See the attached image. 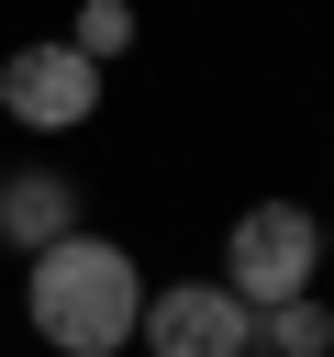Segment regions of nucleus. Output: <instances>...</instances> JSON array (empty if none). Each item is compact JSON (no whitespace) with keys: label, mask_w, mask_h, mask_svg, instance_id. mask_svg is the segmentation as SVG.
Masks as SVG:
<instances>
[{"label":"nucleus","mask_w":334,"mask_h":357,"mask_svg":"<svg viewBox=\"0 0 334 357\" xmlns=\"http://www.w3.org/2000/svg\"><path fill=\"white\" fill-rule=\"evenodd\" d=\"M22 312H33V335H45L56 357H122L134 324H145V268H134L111 234L78 223L67 245L22 257Z\"/></svg>","instance_id":"f257e3e1"},{"label":"nucleus","mask_w":334,"mask_h":357,"mask_svg":"<svg viewBox=\"0 0 334 357\" xmlns=\"http://www.w3.org/2000/svg\"><path fill=\"white\" fill-rule=\"evenodd\" d=\"M245 312H278V301H301L312 279H323V212H301V201H245L234 212V234H223V268H212Z\"/></svg>","instance_id":"f03ea898"},{"label":"nucleus","mask_w":334,"mask_h":357,"mask_svg":"<svg viewBox=\"0 0 334 357\" xmlns=\"http://www.w3.org/2000/svg\"><path fill=\"white\" fill-rule=\"evenodd\" d=\"M100 78H111V67H89L67 33H45V45H11V56H0V112H11L22 134H78V123L100 112Z\"/></svg>","instance_id":"7ed1b4c3"},{"label":"nucleus","mask_w":334,"mask_h":357,"mask_svg":"<svg viewBox=\"0 0 334 357\" xmlns=\"http://www.w3.org/2000/svg\"><path fill=\"white\" fill-rule=\"evenodd\" d=\"M134 346H145V357H245V346H256V312H245L223 279H167V290H145Z\"/></svg>","instance_id":"20e7f679"},{"label":"nucleus","mask_w":334,"mask_h":357,"mask_svg":"<svg viewBox=\"0 0 334 357\" xmlns=\"http://www.w3.org/2000/svg\"><path fill=\"white\" fill-rule=\"evenodd\" d=\"M67 234H78V178L67 167H11L0 178V245L11 257H45Z\"/></svg>","instance_id":"39448f33"},{"label":"nucleus","mask_w":334,"mask_h":357,"mask_svg":"<svg viewBox=\"0 0 334 357\" xmlns=\"http://www.w3.org/2000/svg\"><path fill=\"white\" fill-rule=\"evenodd\" d=\"M256 357H334V312H323V290L256 312Z\"/></svg>","instance_id":"423d86ee"},{"label":"nucleus","mask_w":334,"mask_h":357,"mask_svg":"<svg viewBox=\"0 0 334 357\" xmlns=\"http://www.w3.org/2000/svg\"><path fill=\"white\" fill-rule=\"evenodd\" d=\"M67 45H78L89 67H111V56H134V0H78V22H67Z\"/></svg>","instance_id":"0eeeda50"},{"label":"nucleus","mask_w":334,"mask_h":357,"mask_svg":"<svg viewBox=\"0 0 334 357\" xmlns=\"http://www.w3.org/2000/svg\"><path fill=\"white\" fill-rule=\"evenodd\" d=\"M323 268H334V223H323Z\"/></svg>","instance_id":"6e6552de"},{"label":"nucleus","mask_w":334,"mask_h":357,"mask_svg":"<svg viewBox=\"0 0 334 357\" xmlns=\"http://www.w3.org/2000/svg\"><path fill=\"white\" fill-rule=\"evenodd\" d=\"M245 357H256V346H245Z\"/></svg>","instance_id":"1a4fd4ad"}]
</instances>
